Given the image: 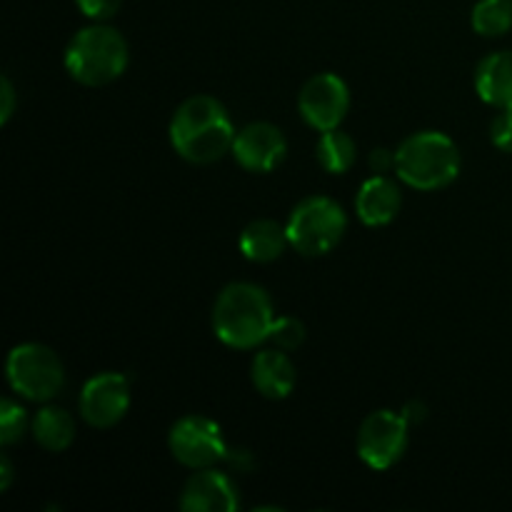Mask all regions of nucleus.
<instances>
[{
	"instance_id": "1",
	"label": "nucleus",
	"mask_w": 512,
	"mask_h": 512,
	"mask_svg": "<svg viewBox=\"0 0 512 512\" xmlns=\"http://www.w3.org/2000/svg\"><path fill=\"white\" fill-rule=\"evenodd\" d=\"M235 125L228 108L213 95L183 100L170 120V145L193 165L218 163L233 150Z\"/></svg>"
},
{
	"instance_id": "2",
	"label": "nucleus",
	"mask_w": 512,
	"mask_h": 512,
	"mask_svg": "<svg viewBox=\"0 0 512 512\" xmlns=\"http://www.w3.org/2000/svg\"><path fill=\"white\" fill-rule=\"evenodd\" d=\"M273 323V300L260 285L230 283L215 298L213 333L228 348H258L268 340Z\"/></svg>"
},
{
	"instance_id": "3",
	"label": "nucleus",
	"mask_w": 512,
	"mask_h": 512,
	"mask_svg": "<svg viewBox=\"0 0 512 512\" xmlns=\"http://www.w3.org/2000/svg\"><path fill=\"white\" fill-rule=\"evenodd\" d=\"M130 60L128 40L113 25L95 20L88 28H80L65 48V70L70 78L88 88H100L125 73Z\"/></svg>"
},
{
	"instance_id": "4",
	"label": "nucleus",
	"mask_w": 512,
	"mask_h": 512,
	"mask_svg": "<svg viewBox=\"0 0 512 512\" xmlns=\"http://www.w3.org/2000/svg\"><path fill=\"white\" fill-rule=\"evenodd\" d=\"M395 173L408 188L430 190L448 188L455 183L463 168V158L450 135L440 130H420V133L408 135L395 150Z\"/></svg>"
},
{
	"instance_id": "5",
	"label": "nucleus",
	"mask_w": 512,
	"mask_h": 512,
	"mask_svg": "<svg viewBox=\"0 0 512 512\" xmlns=\"http://www.w3.org/2000/svg\"><path fill=\"white\" fill-rule=\"evenodd\" d=\"M345 228H348V218H345L343 205L325 195H310L300 200L285 223L290 248L298 250L305 258L333 253L335 245L343 240Z\"/></svg>"
},
{
	"instance_id": "6",
	"label": "nucleus",
	"mask_w": 512,
	"mask_h": 512,
	"mask_svg": "<svg viewBox=\"0 0 512 512\" xmlns=\"http://www.w3.org/2000/svg\"><path fill=\"white\" fill-rule=\"evenodd\" d=\"M5 375L13 393L33 403H48L65 385L63 360L53 348L40 343L15 345L8 353Z\"/></svg>"
},
{
	"instance_id": "7",
	"label": "nucleus",
	"mask_w": 512,
	"mask_h": 512,
	"mask_svg": "<svg viewBox=\"0 0 512 512\" xmlns=\"http://www.w3.org/2000/svg\"><path fill=\"white\" fill-rule=\"evenodd\" d=\"M168 448L170 455L190 470L213 468L228 455L223 430L205 415H185L175 420L168 435Z\"/></svg>"
},
{
	"instance_id": "8",
	"label": "nucleus",
	"mask_w": 512,
	"mask_h": 512,
	"mask_svg": "<svg viewBox=\"0 0 512 512\" xmlns=\"http://www.w3.org/2000/svg\"><path fill=\"white\" fill-rule=\"evenodd\" d=\"M410 423L395 410H375L358 430V455L368 468L390 470L408 450Z\"/></svg>"
},
{
	"instance_id": "9",
	"label": "nucleus",
	"mask_w": 512,
	"mask_h": 512,
	"mask_svg": "<svg viewBox=\"0 0 512 512\" xmlns=\"http://www.w3.org/2000/svg\"><path fill=\"white\" fill-rule=\"evenodd\" d=\"M298 110L305 123L318 133L340 128L350 110V90L340 75L318 73L300 88Z\"/></svg>"
},
{
	"instance_id": "10",
	"label": "nucleus",
	"mask_w": 512,
	"mask_h": 512,
	"mask_svg": "<svg viewBox=\"0 0 512 512\" xmlns=\"http://www.w3.org/2000/svg\"><path fill=\"white\" fill-rule=\"evenodd\" d=\"M80 418L90 428H113L128 415L130 380L120 373L93 375L80 393Z\"/></svg>"
},
{
	"instance_id": "11",
	"label": "nucleus",
	"mask_w": 512,
	"mask_h": 512,
	"mask_svg": "<svg viewBox=\"0 0 512 512\" xmlns=\"http://www.w3.org/2000/svg\"><path fill=\"white\" fill-rule=\"evenodd\" d=\"M233 158L248 173H273L288 155L285 133L273 123H250L235 133Z\"/></svg>"
},
{
	"instance_id": "12",
	"label": "nucleus",
	"mask_w": 512,
	"mask_h": 512,
	"mask_svg": "<svg viewBox=\"0 0 512 512\" xmlns=\"http://www.w3.org/2000/svg\"><path fill=\"white\" fill-rule=\"evenodd\" d=\"M240 508V495L228 473L203 468L185 483L180 495V510L185 512H235Z\"/></svg>"
},
{
	"instance_id": "13",
	"label": "nucleus",
	"mask_w": 512,
	"mask_h": 512,
	"mask_svg": "<svg viewBox=\"0 0 512 512\" xmlns=\"http://www.w3.org/2000/svg\"><path fill=\"white\" fill-rule=\"evenodd\" d=\"M250 380L263 398L285 400L298 385V370L285 350L268 348L255 353L253 365H250Z\"/></svg>"
},
{
	"instance_id": "14",
	"label": "nucleus",
	"mask_w": 512,
	"mask_h": 512,
	"mask_svg": "<svg viewBox=\"0 0 512 512\" xmlns=\"http://www.w3.org/2000/svg\"><path fill=\"white\" fill-rule=\"evenodd\" d=\"M403 205V195L395 180L388 175H373L360 185L355 195V213L368 228H383L393 223Z\"/></svg>"
},
{
	"instance_id": "15",
	"label": "nucleus",
	"mask_w": 512,
	"mask_h": 512,
	"mask_svg": "<svg viewBox=\"0 0 512 512\" xmlns=\"http://www.w3.org/2000/svg\"><path fill=\"white\" fill-rule=\"evenodd\" d=\"M475 93L498 110H512V50L485 55L475 68Z\"/></svg>"
},
{
	"instance_id": "16",
	"label": "nucleus",
	"mask_w": 512,
	"mask_h": 512,
	"mask_svg": "<svg viewBox=\"0 0 512 512\" xmlns=\"http://www.w3.org/2000/svg\"><path fill=\"white\" fill-rule=\"evenodd\" d=\"M238 245L243 258H248L250 263H273L285 253L290 240L285 225L275 220H253L240 233Z\"/></svg>"
},
{
	"instance_id": "17",
	"label": "nucleus",
	"mask_w": 512,
	"mask_h": 512,
	"mask_svg": "<svg viewBox=\"0 0 512 512\" xmlns=\"http://www.w3.org/2000/svg\"><path fill=\"white\" fill-rule=\"evenodd\" d=\"M35 443L48 453H65L75 440V418L65 408L45 405L30 423Z\"/></svg>"
},
{
	"instance_id": "18",
	"label": "nucleus",
	"mask_w": 512,
	"mask_h": 512,
	"mask_svg": "<svg viewBox=\"0 0 512 512\" xmlns=\"http://www.w3.org/2000/svg\"><path fill=\"white\" fill-rule=\"evenodd\" d=\"M315 158H318L320 168L330 175H343L358 160V145L350 138L348 133H343L340 128L325 130L320 133L318 145H315Z\"/></svg>"
},
{
	"instance_id": "19",
	"label": "nucleus",
	"mask_w": 512,
	"mask_h": 512,
	"mask_svg": "<svg viewBox=\"0 0 512 512\" xmlns=\"http://www.w3.org/2000/svg\"><path fill=\"white\" fill-rule=\"evenodd\" d=\"M470 25L483 38H500L512 28V0H478Z\"/></svg>"
},
{
	"instance_id": "20",
	"label": "nucleus",
	"mask_w": 512,
	"mask_h": 512,
	"mask_svg": "<svg viewBox=\"0 0 512 512\" xmlns=\"http://www.w3.org/2000/svg\"><path fill=\"white\" fill-rule=\"evenodd\" d=\"M25 430H28V415H25L23 405L5 398L3 403H0V443H3L5 448L18 443L25 435Z\"/></svg>"
},
{
	"instance_id": "21",
	"label": "nucleus",
	"mask_w": 512,
	"mask_h": 512,
	"mask_svg": "<svg viewBox=\"0 0 512 512\" xmlns=\"http://www.w3.org/2000/svg\"><path fill=\"white\" fill-rule=\"evenodd\" d=\"M268 343H273L275 348L285 350V353H293L300 345L305 343V325L300 323L293 315H283V318H275L273 328H270Z\"/></svg>"
},
{
	"instance_id": "22",
	"label": "nucleus",
	"mask_w": 512,
	"mask_h": 512,
	"mask_svg": "<svg viewBox=\"0 0 512 512\" xmlns=\"http://www.w3.org/2000/svg\"><path fill=\"white\" fill-rule=\"evenodd\" d=\"M490 140L503 153H512V110H498L490 123Z\"/></svg>"
},
{
	"instance_id": "23",
	"label": "nucleus",
	"mask_w": 512,
	"mask_h": 512,
	"mask_svg": "<svg viewBox=\"0 0 512 512\" xmlns=\"http://www.w3.org/2000/svg\"><path fill=\"white\" fill-rule=\"evenodd\" d=\"M75 5H78L85 18L103 23V20L113 18L118 13L123 0H75Z\"/></svg>"
},
{
	"instance_id": "24",
	"label": "nucleus",
	"mask_w": 512,
	"mask_h": 512,
	"mask_svg": "<svg viewBox=\"0 0 512 512\" xmlns=\"http://www.w3.org/2000/svg\"><path fill=\"white\" fill-rule=\"evenodd\" d=\"M15 88L13 83H10L8 75H3V80H0V123H8L10 118H13L15 113Z\"/></svg>"
},
{
	"instance_id": "25",
	"label": "nucleus",
	"mask_w": 512,
	"mask_h": 512,
	"mask_svg": "<svg viewBox=\"0 0 512 512\" xmlns=\"http://www.w3.org/2000/svg\"><path fill=\"white\" fill-rule=\"evenodd\" d=\"M395 163H398V158H395V150H388V148H375L368 158L370 170H373L375 175L390 173V170H395Z\"/></svg>"
},
{
	"instance_id": "26",
	"label": "nucleus",
	"mask_w": 512,
	"mask_h": 512,
	"mask_svg": "<svg viewBox=\"0 0 512 512\" xmlns=\"http://www.w3.org/2000/svg\"><path fill=\"white\" fill-rule=\"evenodd\" d=\"M403 418L408 420L410 425L423 423V420H425V405L418 403V400H413V403H408V405H405V408H403Z\"/></svg>"
},
{
	"instance_id": "27",
	"label": "nucleus",
	"mask_w": 512,
	"mask_h": 512,
	"mask_svg": "<svg viewBox=\"0 0 512 512\" xmlns=\"http://www.w3.org/2000/svg\"><path fill=\"white\" fill-rule=\"evenodd\" d=\"M0 473H3V483H0V490H8L10 488V480H13V468H10V460L8 455H3V460H0Z\"/></svg>"
}]
</instances>
